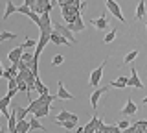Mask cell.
Listing matches in <instances>:
<instances>
[{"instance_id": "obj_35", "label": "cell", "mask_w": 147, "mask_h": 133, "mask_svg": "<svg viewBox=\"0 0 147 133\" xmlns=\"http://www.w3.org/2000/svg\"><path fill=\"white\" fill-rule=\"evenodd\" d=\"M2 78H6V80H11V78H15V76H13L11 72H9V68H7V70H4V76H2Z\"/></svg>"}, {"instance_id": "obj_15", "label": "cell", "mask_w": 147, "mask_h": 133, "mask_svg": "<svg viewBox=\"0 0 147 133\" xmlns=\"http://www.w3.org/2000/svg\"><path fill=\"white\" fill-rule=\"evenodd\" d=\"M110 87H114V89H125V87H129V78L119 76L118 80L110 81Z\"/></svg>"}, {"instance_id": "obj_5", "label": "cell", "mask_w": 147, "mask_h": 133, "mask_svg": "<svg viewBox=\"0 0 147 133\" xmlns=\"http://www.w3.org/2000/svg\"><path fill=\"white\" fill-rule=\"evenodd\" d=\"M129 87H134V89H144V83L138 78V72L134 67H131V78H129Z\"/></svg>"}, {"instance_id": "obj_44", "label": "cell", "mask_w": 147, "mask_h": 133, "mask_svg": "<svg viewBox=\"0 0 147 133\" xmlns=\"http://www.w3.org/2000/svg\"><path fill=\"white\" fill-rule=\"evenodd\" d=\"M0 43H2V39H0Z\"/></svg>"}, {"instance_id": "obj_20", "label": "cell", "mask_w": 147, "mask_h": 133, "mask_svg": "<svg viewBox=\"0 0 147 133\" xmlns=\"http://www.w3.org/2000/svg\"><path fill=\"white\" fill-rule=\"evenodd\" d=\"M17 131H18V133H28V131H31L30 122H28L26 118H24V120H18V122H17Z\"/></svg>"}, {"instance_id": "obj_4", "label": "cell", "mask_w": 147, "mask_h": 133, "mask_svg": "<svg viewBox=\"0 0 147 133\" xmlns=\"http://www.w3.org/2000/svg\"><path fill=\"white\" fill-rule=\"evenodd\" d=\"M53 30H55V31H59L61 35H64V37L70 41V43H74V44L77 43L76 37H74V31L68 28V26H64V24H53Z\"/></svg>"}, {"instance_id": "obj_6", "label": "cell", "mask_w": 147, "mask_h": 133, "mask_svg": "<svg viewBox=\"0 0 147 133\" xmlns=\"http://www.w3.org/2000/svg\"><path fill=\"white\" fill-rule=\"evenodd\" d=\"M64 120H74V122H77V115H74V113H70V111H66V109H61V113L55 117V122L61 124V122H64Z\"/></svg>"}, {"instance_id": "obj_12", "label": "cell", "mask_w": 147, "mask_h": 133, "mask_svg": "<svg viewBox=\"0 0 147 133\" xmlns=\"http://www.w3.org/2000/svg\"><path fill=\"white\" fill-rule=\"evenodd\" d=\"M48 115H50V104H42V105H39V107L33 111V117H37V118L48 117Z\"/></svg>"}, {"instance_id": "obj_21", "label": "cell", "mask_w": 147, "mask_h": 133, "mask_svg": "<svg viewBox=\"0 0 147 133\" xmlns=\"http://www.w3.org/2000/svg\"><path fill=\"white\" fill-rule=\"evenodd\" d=\"M9 104H11V96H2V98H0V109H2L4 113L6 111H9Z\"/></svg>"}, {"instance_id": "obj_25", "label": "cell", "mask_w": 147, "mask_h": 133, "mask_svg": "<svg viewBox=\"0 0 147 133\" xmlns=\"http://www.w3.org/2000/svg\"><path fill=\"white\" fill-rule=\"evenodd\" d=\"M76 124H77V122H74V120H64V122H61V124H59V126H63L64 130H68V131H74V130L77 128Z\"/></svg>"}, {"instance_id": "obj_42", "label": "cell", "mask_w": 147, "mask_h": 133, "mask_svg": "<svg viewBox=\"0 0 147 133\" xmlns=\"http://www.w3.org/2000/svg\"><path fill=\"white\" fill-rule=\"evenodd\" d=\"M145 28H147V20H145Z\"/></svg>"}, {"instance_id": "obj_40", "label": "cell", "mask_w": 147, "mask_h": 133, "mask_svg": "<svg viewBox=\"0 0 147 133\" xmlns=\"http://www.w3.org/2000/svg\"><path fill=\"white\" fill-rule=\"evenodd\" d=\"M2 113H4V111H2V109H0V115H2Z\"/></svg>"}, {"instance_id": "obj_17", "label": "cell", "mask_w": 147, "mask_h": 133, "mask_svg": "<svg viewBox=\"0 0 147 133\" xmlns=\"http://www.w3.org/2000/svg\"><path fill=\"white\" fill-rule=\"evenodd\" d=\"M90 22H92V24H94V26H96L98 30H105V28L109 26V22H107V17H105V15L98 17V19H92Z\"/></svg>"}, {"instance_id": "obj_13", "label": "cell", "mask_w": 147, "mask_h": 133, "mask_svg": "<svg viewBox=\"0 0 147 133\" xmlns=\"http://www.w3.org/2000/svg\"><path fill=\"white\" fill-rule=\"evenodd\" d=\"M17 122H18L17 115L11 111V115L7 117V131H9V133H18V131H17Z\"/></svg>"}, {"instance_id": "obj_32", "label": "cell", "mask_w": 147, "mask_h": 133, "mask_svg": "<svg viewBox=\"0 0 147 133\" xmlns=\"http://www.w3.org/2000/svg\"><path fill=\"white\" fill-rule=\"evenodd\" d=\"M121 133H138V126H136V124H132V126H129L127 130H123Z\"/></svg>"}, {"instance_id": "obj_9", "label": "cell", "mask_w": 147, "mask_h": 133, "mask_svg": "<svg viewBox=\"0 0 147 133\" xmlns=\"http://www.w3.org/2000/svg\"><path fill=\"white\" fill-rule=\"evenodd\" d=\"M57 98L59 100H72L74 94L70 91H66V87L63 85V81H59V87H57Z\"/></svg>"}, {"instance_id": "obj_37", "label": "cell", "mask_w": 147, "mask_h": 133, "mask_svg": "<svg viewBox=\"0 0 147 133\" xmlns=\"http://www.w3.org/2000/svg\"><path fill=\"white\" fill-rule=\"evenodd\" d=\"M76 133H85V126H77L76 128Z\"/></svg>"}, {"instance_id": "obj_22", "label": "cell", "mask_w": 147, "mask_h": 133, "mask_svg": "<svg viewBox=\"0 0 147 133\" xmlns=\"http://www.w3.org/2000/svg\"><path fill=\"white\" fill-rule=\"evenodd\" d=\"M35 91H37V93H39V94H50L48 87H46V85L42 83V81L39 80V78H37V83H35Z\"/></svg>"}, {"instance_id": "obj_23", "label": "cell", "mask_w": 147, "mask_h": 133, "mask_svg": "<svg viewBox=\"0 0 147 133\" xmlns=\"http://www.w3.org/2000/svg\"><path fill=\"white\" fill-rule=\"evenodd\" d=\"M136 57H138V50H131V52H129L127 56L123 57V63H125V65H129V63H132Z\"/></svg>"}, {"instance_id": "obj_36", "label": "cell", "mask_w": 147, "mask_h": 133, "mask_svg": "<svg viewBox=\"0 0 147 133\" xmlns=\"http://www.w3.org/2000/svg\"><path fill=\"white\" fill-rule=\"evenodd\" d=\"M24 4H26V6H30V8H33L35 4H37V0H24Z\"/></svg>"}, {"instance_id": "obj_14", "label": "cell", "mask_w": 147, "mask_h": 133, "mask_svg": "<svg viewBox=\"0 0 147 133\" xmlns=\"http://www.w3.org/2000/svg\"><path fill=\"white\" fill-rule=\"evenodd\" d=\"M39 28H40V30H44V28H53L52 19H50V11H44L42 15H40V24H39Z\"/></svg>"}, {"instance_id": "obj_18", "label": "cell", "mask_w": 147, "mask_h": 133, "mask_svg": "<svg viewBox=\"0 0 147 133\" xmlns=\"http://www.w3.org/2000/svg\"><path fill=\"white\" fill-rule=\"evenodd\" d=\"M13 113L17 115L18 120H24V118L30 115V111H28V107H20V105H15V109H13Z\"/></svg>"}, {"instance_id": "obj_24", "label": "cell", "mask_w": 147, "mask_h": 133, "mask_svg": "<svg viewBox=\"0 0 147 133\" xmlns=\"http://www.w3.org/2000/svg\"><path fill=\"white\" fill-rule=\"evenodd\" d=\"M30 126H31V131H35V130H42V126H40L39 118L33 117V115H31V118H30Z\"/></svg>"}, {"instance_id": "obj_41", "label": "cell", "mask_w": 147, "mask_h": 133, "mask_svg": "<svg viewBox=\"0 0 147 133\" xmlns=\"http://www.w3.org/2000/svg\"><path fill=\"white\" fill-rule=\"evenodd\" d=\"M0 133H6V131H2V130H0Z\"/></svg>"}, {"instance_id": "obj_1", "label": "cell", "mask_w": 147, "mask_h": 133, "mask_svg": "<svg viewBox=\"0 0 147 133\" xmlns=\"http://www.w3.org/2000/svg\"><path fill=\"white\" fill-rule=\"evenodd\" d=\"M105 6H107V10L112 13L119 22H127L125 17H123V13H121V8H119V4L116 2V0H105Z\"/></svg>"}, {"instance_id": "obj_28", "label": "cell", "mask_w": 147, "mask_h": 133, "mask_svg": "<svg viewBox=\"0 0 147 133\" xmlns=\"http://www.w3.org/2000/svg\"><path fill=\"white\" fill-rule=\"evenodd\" d=\"M35 46H37V41L35 39H26L24 43H22V48H24V50H28V48L31 50V48H35Z\"/></svg>"}, {"instance_id": "obj_8", "label": "cell", "mask_w": 147, "mask_h": 133, "mask_svg": "<svg viewBox=\"0 0 147 133\" xmlns=\"http://www.w3.org/2000/svg\"><path fill=\"white\" fill-rule=\"evenodd\" d=\"M68 28H70L74 33H77V31H83L85 30V22H83V19H81V15H77L76 19H74L70 24H68Z\"/></svg>"}, {"instance_id": "obj_30", "label": "cell", "mask_w": 147, "mask_h": 133, "mask_svg": "<svg viewBox=\"0 0 147 133\" xmlns=\"http://www.w3.org/2000/svg\"><path fill=\"white\" fill-rule=\"evenodd\" d=\"M7 89H18V80H17V78L7 80Z\"/></svg>"}, {"instance_id": "obj_2", "label": "cell", "mask_w": 147, "mask_h": 133, "mask_svg": "<svg viewBox=\"0 0 147 133\" xmlns=\"http://www.w3.org/2000/svg\"><path fill=\"white\" fill-rule=\"evenodd\" d=\"M109 63V57L107 59H103V63L96 68V70H92V74H90V85L92 87H98L99 85V81H101V76H103V68H105V65Z\"/></svg>"}, {"instance_id": "obj_10", "label": "cell", "mask_w": 147, "mask_h": 133, "mask_svg": "<svg viewBox=\"0 0 147 133\" xmlns=\"http://www.w3.org/2000/svg\"><path fill=\"white\" fill-rule=\"evenodd\" d=\"M22 54H24V48H22V44H20V46H15V48H13L11 52L7 54V57H9V61H11V63H17L18 59L22 57Z\"/></svg>"}, {"instance_id": "obj_29", "label": "cell", "mask_w": 147, "mask_h": 133, "mask_svg": "<svg viewBox=\"0 0 147 133\" xmlns=\"http://www.w3.org/2000/svg\"><path fill=\"white\" fill-rule=\"evenodd\" d=\"M17 13H22V15H30L31 13V8L30 6H26V4H22V6H18V10H17Z\"/></svg>"}, {"instance_id": "obj_39", "label": "cell", "mask_w": 147, "mask_h": 133, "mask_svg": "<svg viewBox=\"0 0 147 133\" xmlns=\"http://www.w3.org/2000/svg\"><path fill=\"white\" fill-rule=\"evenodd\" d=\"M2 76H4V68L0 67V78H2Z\"/></svg>"}, {"instance_id": "obj_38", "label": "cell", "mask_w": 147, "mask_h": 133, "mask_svg": "<svg viewBox=\"0 0 147 133\" xmlns=\"http://www.w3.org/2000/svg\"><path fill=\"white\" fill-rule=\"evenodd\" d=\"M142 104H144V105H147V96H144V98H142Z\"/></svg>"}, {"instance_id": "obj_31", "label": "cell", "mask_w": 147, "mask_h": 133, "mask_svg": "<svg viewBox=\"0 0 147 133\" xmlns=\"http://www.w3.org/2000/svg\"><path fill=\"white\" fill-rule=\"evenodd\" d=\"M64 63V57L59 54V56H53V59H52V65H63Z\"/></svg>"}, {"instance_id": "obj_16", "label": "cell", "mask_w": 147, "mask_h": 133, "mask_svg": "<svg viewBox=\"0 0 147 133\" xmlns=\"http://www.w3.org/2000/svg\"><path fill=\"white\" fill-rule=\"evenodd\" d=\"M136 111H138V105H136L134 102H132V100H131V98H129V100H127V104H125V105H123V109H121V113H123V115H134Z\"/></svg>"}, {"instance_id": "obj_11", "label": "cell", "mask_w": 147, "mask_h": 133, "mask_svg": "<svg viewBox=\"0 0 147 133\" xmlns=\"http://www.w3.org/2000/svg\"><path fill=\"white\" fill-rule=\"evenodd\" d=\"M17 10H18V6H15V4H13L11 0H7V2H6V11H4V17H2V20L6 22V20L9 19V17L13 15V13H17Z\"/></svg>"}, {"instance_id": "obj_26", "label": "cell", "mask_w": 147, "mask_h": 133, "mask_svg": "<svg viewBox=\"0 0 147 133\" xmlns=\"http://www.w3.org/2000/svg\"><path fill=\"white\" fill-rule=\"evenodd\" d=\"M116 33H118V31H116V30H110V31H109V33H107V35H105V39H103V43H105V44H109V43H112V41H114V39H116Z\"/></svg>"}, {"instance_id": "obj_43", "label": "cell", "mask_w": 147, "mask_h": 133, "mask_svg": "<svg viewBox=\"0 0 147 133\" xmlns=\"http://www.w3.org/2000/svg\"><path fill=\"white\" fill-rule=\"evenodd\" d=\"M0 67H2V61H0Z\"/></svg>"}, {"instance_id": "obj_34", "label": "cell", "mask_w": 147, "mask_h": 133, "mask_svg": "<svg viewBox=\"0 0 147 133\" xmlns=\"http://www.w3.org/2000/svg\"><path fill=\"white\" fill-rule=\"evenodd\" d=\"M110 133H121V128H119L118 124L116 126H110Z\"/></svg>"}, {"instance_id": "obj_19", "label": "cell", "mask_w": 147, "mask_h": 133, "mask_svg": "<svg viewBox=\"0 0 147 133\" xmlns=\"http://www.w3.org/2000/svg\"><path fill=\"white\" fill-rule=\"evenodd\" d=\"M136 19H138V20H144V19H145V0H140V2H138Z\"/></svg>"}, {"instance_id": "obj_33", "label": "cell", "mask_w": 147, "mask_h": 133, "mask_svg": "<svg viewBox=\"0 0 147 133\" xmlns=\"http://www.w3.org/2000/svg\"><path fill=\"white\" fill-rule=\"evenodd\" d=\"M118 126L121 128V131H123V130H127V128L131 126V124H129V120H119V122H118Z\"/></svg>"}, {"instance_id": "obj_3", "label": "cell", "mask_w": 147, "mask_h": 133, "mask_svg": "<svg viewBox=\"0 0 147 133\" xmlns=\"http://www.w3.org/2000/svg\"><path fill=\"white\" fill-rule=\"evenodd\" d=\"M110 89V85L109 87H98V89L94 91V93L90 94V105H92V109H98V104H99V98L103 96L107 91Z\"/></svg>"}, {"instance_id": "obj_27", "label": "cell", "mask_w": 147, "mask_h": 133, "mask_svg": "<svg viewBox=\"0 0 147 133\" xmlns=\"http://www.w3.org/2000/svg\"><path fill=\"white\" fill-rule=\"evenodd\" d=\"M17 35L13 33V31H0V39L2 41H13Z\"/></svg>"}, {"instance_id": "obj_7", "label": "cell", "mask_w": 147, "mask_h": 133, "mask_svg": "<svg viewBox=\"0 0 147 133\" xmlns=\"http://www.w3.org/2000/svg\"><path fill=\"white\" fill-rule=\"evenodd\" d=\"M52 43L57 44V46H68V44H72L70 41L64 37V35H61L59 31H55V30L52 31Z\"/></svg>"}]
</instances>
